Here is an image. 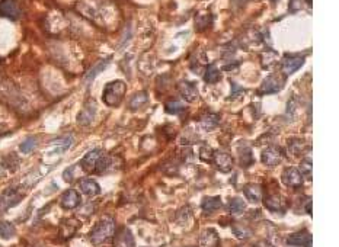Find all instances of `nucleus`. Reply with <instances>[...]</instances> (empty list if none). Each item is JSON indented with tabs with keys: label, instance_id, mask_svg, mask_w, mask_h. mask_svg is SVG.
I'll use <instances>...</instances> for the list:
<instances>
[{
	"label": "nucleus",
	"instance_id": "obj_1",
	"mask_svg": "<svg viewBox=\"0 0 339 247\" xmlns=\"http://www.w3.org/2000/svg\"><path fill=\"white\" fill-rule=\"evenodd\" d=\"M111 165L109 156L101 150V149H94L89 153L83 156L80 166L86 173H102Z\"/></svg>",
	"mask_w": 339,
	"mask_h": 247
},
{
	"label": "nucleus",
	"instance_id": "obj_2",
	"mask_svg": "<svg viewBox=\"0 0 339 247\" xmlns=\"http://www.w3.org/2000/svg\"><path fill=\"white\" fill-rule=\"evenodd\" d=\"M115 221L114 218L111 217H104L102 220H99L98 223L95 224V227L92 228L89 238L92 241V244L95 246H99V244H104L106 241H109L114 234H115Z\"/></svg>",
	"mask_w": 339,
	"mask_h": 247
},
{
	"label": "nucleus",
	"instance_id": "obj_3",
	"mask_svg": "<svg viewBox=\"0 0 339 247\" xmlns=\"http://www.w3.org/2000/svg\"><path fill=\"white\" fill-rule=\"evenodd\" d=\"M125 92H127V84L122 80H114V82L108 83L105 86L102 101H104L105 105L115 108L121 104Z\"/></svg>",
	"mask_w": 339,
	"mask_h": 247
},
{
	"label": "nucleus",
	"instance_id": "obj_4",
	"mask_svg": "<svg viewBox=\"0 0 339 247\" xmlns=\"http://www.w3.org/2000/svg\"><path fill=\"white\" fill-rule=\"evenodd\" d=\"M25 192L21 186H9L3 190L2 196H0V211H8L9 208H12L15 205H18L21 201L24 200Z\"/></svg>",
	"mask_w": 339,
	"mask_h": 247
},
{
	"label": "nucleus",
	"instance_id": "obj_5",
	"mask_svg": "<svg viewBox=\"0 0 339 247\" xmlns=\"http://www.w3.org/2000/svg\"><path fill=\"white\" fill-rule=\"evenodd\" d=\"M304 64V57L303 56H291V54H287L282 61H281V71L282 74L287 77L292 74L294 71H297Z\"/></svg>",
	"mask_w": 339,
	"mask_h": 247
},
{
	"label": "nucleus",
	"instance_id": "obj_6",
	"mask_svg": "<svg viewBox=\"0 0 339 247\" xmlns=\"http://www.w3.org/2000/svg\"><path fill=\"white\" fill-rule=\"evenodd\" d=\"M0 15L11 21L21 18V8L16 0H0Z\"/></svg>",
	"mask_w": 339,
	"mask_h": 247
},
{
	"label": "nucleus",
	"instance_id": "obj_7",
	"mask_svg": "<svg viewBox=\"0 0 339 247\" xmlns=\"http://www.w3.org/2000/svg\"><path fill=\"white\" fill-rule=\"evenodd\" d=\"M284 157V152L281 150L280 147L277 145H271V147H267L262 154H261V160L265 166H277L280 165L281 160Z\"/></svg>",
	"mask_w": 339,
	"mask_h": 247
},
{
	"label": "nucleus",
	"instance_id": "obj_8",
	"mask_svg": "<svg viewBox=\"0 0 339 247\" xmlns=\"http://www.w3.org/2000/svg\"><path fill=\"white\" fill-rule=\"evenodd\" d=\"M281 179H282L284 185H287L290 188H299L303 183V176H302V173L299 172L297 167H287V169H284Z\"/></svg>",
	"mask_w": 339,
	"mask_h": 247
},
{
	"label": "nucleus",
	"instance_id": "obj_9",
	"mask_svg": "<svg viewBox=\"0 0 339 247\" xmlns=\"http://www.w3.org/2000/svg\"><path fill=\"white\" fill-rule=\"evenodd\" d=\"M213 162L216 167L223 172V173H229L233 169V157L226 152H217L213 156Z\"/></svg>",
	"mask_w": 339,
	"mask_h": 247
},
{
	"label": "nucleus",
	"instance_id": "obj_10",
	"mask_svg": "<svg viewBox=\"0 0 339 247\" xmlns=\"http://www.w3.org/2000/svg\"><path fill=\"white\" fill-rule=\"evenodd\" d=\"M237 156H239V165L242 167L246 169L253 165V153L250 144L247 141H240L237 144Z\"/></svg>",
	"mask_w": 339,
	"mask_h": 247
},
{
	"label": "nucleus",
	"instance_id": "obj_11",
	"mask_svg": "<svg viewBox=\"0 0 339 247\" xmlns=\"http://www.w3.org/2000/svg\"><path fill=\"white\" fill-rule=\"evenodd\" d=\"M114 247H136L134 235L130 231V228L124 227L114 234Z\"/></svg>",
	"mask_w": 339,
	"mask_h": 247
},
{
	"label": "nucleus",
	"instance_id": "obj_12",
	"mask_svg": "<svg viewBox=\"0 0 339 247\" xmlns=\"http://www.w3.org/2000/svg\"><path fill=\"white\" fill-rule=\"evenodd\" d=\"M82 198H80V193L74 189H69L63 193L61 196V207L64 210H74L80 205Z\"/></svg>",
	"mask_w": 339,
	"mask_h": 247
},
{
	"label": "nucleus",
	"instance_id": "obj_13",
	"mask_svg": "<svg viewBox=\"0 0 339 247\" xmlns=\"http://www.w3.org/2000/svg\"><path fill=\"white\" fill-rule=\"evenodd\" d=\"M284 82H285V79H281L280 80V77H277L275 74L269 76V77L265 79V82L262 83L259 94H269L274 93V92H278V90H281V87L284 86Z\"/></svg>",
	"mask_w": 339,
	"mask_h": 247
},
{
	"label": "nucleus",
	"instance_id": "obj_14",
	"mask_svg": "<svg viewBox=\"0 0 339 247\" xmlns=\"http://www.w3.org/2000/svg\"><path fill=\"white\" fill-rule=\"evenodd\" d=\"M220 238L214 228H205L198 238L199 247H219Z\"/></svg>",
	"mask_w": 339,
	"mask_h": 247
},
{
	"label": "nucleus",
	"instance_id": "obj_15",
	"mask_svg": "<svg viewBox=\"0 0 339 247\" xmlns=\"http://www.w3.org/2000/svg\"><path fill=\"white\" fill-rule=\"evenodd\" d=\"M179 92L181 96L184 97V101L187 102H195L198 99V89H197V84L192 82H181L179 84Z\"/></svg>",
	"mask_w": 339,
	"mask_h": 247
},
{
	"label": "nucleus",
	"instance_id": "obj_16",
	"mask_svg": "<svg viewBox=\"0 0 339 247\" xmlns=\"http://www.w3.org/2000/svg\"><path fill=\"white\" fill-rule=\"evenodd\" d=\"M243 193H245L246 200L253 202V204L261 202V201L264 200V196H265L264 195V188L259 183H249V185H246L245 188H243Z\"/></svg>",
	"mask_w": 339,
	"mask_h": 247
},
{
	"label": "nucleus",
	"instance_id": "obj_17",
	"mask_svg": "<svg viewBox=\"0 0 339 247\" xmlns=\"http://www.w3.org/2000/svg\"><path fill=\"white\" fill-rule=\"evenodd\" d=\"M95 115H96V105L94 102H88L83 106L82 112L77 115V122L80 125H91L95 119Z\"/></svg>",
	"mask_w": 339,
	"mask_h": 247
},
{
	"label": "nucleus",
	"instance_id": "obj_18",
	"mask_svg": "<svg viewBox=\"0 0 339 247\" xmlns=\"http://www.w3.org/2000/svg\"><path fill=\"white\" fill-rule=\"evenodd\" d=\"M264 204L265 207L268 208L269 211L274 212V214H284L287 211L284 202L281 200L278 195H268V196H264Z\"/></svg>",
	"mask_w": 339,
	"mask_h": 247
},
{
	"label": "nucleus",
	"instance_id": "obj_19",
	"mask_svg": "<svg viewBox=\"0 0 339 247\" xmlns=\"http://www.w3.org/2000/svg\"><path fill=\"white\" fill-rule=\"evenodd\" d=\"M309 241H312V234L307 231V230H300L297 233H292L291 235H288L287 238V244L295 247L306 246Z\"/></svg>",
	"mask_w": 339,
	"mask_h": 247
},
{
	"label": "nucleus",
	"instance_id": "obj_20",
	"mask_svg": "<svg viewBox=\"0 0 339 247\" xmlns=\"http://www.w3.org/2000/svg\"><path fill=\"white\" fill-rule=\"evenodd\" d=\"M222 198L220 196H205L202 202H201V208L204 214L210 215L213 212L219 211L222 208Z\"/></svg>",
	"mask_w": 339,
	"mask_h": 247
},
{
	"label": "nucleus",
	"instance_id": "obj_21",
	"mask_svg": "<svg viewBox=\"0 0 339 247\" xmlns=\"http://www.w3.org/2000/svg\"><path fill=\"white\" fill-rule=\"evenodd\" d=\"M220 121H222V117H220L219 114H214V112H207V114H204V115L201 117V119H199V124H201V127H202L204 130L211 131V130H214L216 127H219Z\"/></svg>",
	"mask_w": 339,
	"mask_h": 247
},
{
	"label": "nucleus",
	"instance_id": "obj_22",
	"mask_svg": "<svg viewBox=\"0 0 339 247\" xmlns=\"http://www.w3.org/2000/svg\"><path fill=\"white\" fill-rule=\"evenodd\" d=\"M79 186L83 193L88 196H95V195L101 193V186L95 182L94 179H82L79 182Z\"/></svg>",
	"mask_w": 339,
	"mask_h": 247
},
{
	"label": "nucleus",
	"instance_id": "obj_23",
	"mask_svg": "<svg viewBox=\"0 0 339 247\" xmlns=\"http://www.w3.org/2000/svg\"><path fill=\"white\" fill-rule=\"evenodd\" d=\"M307 150V145L303 140L300 138H292L288 141V145H287V152L290 153L291 157H297V156H302Z\"/></svg>",
	"mask_w": 339,
	"mask_h": 247
},
{
	"label": "nucleus",
	"instance_id": "obj_24",
	"mask_svg": "<svg viewBox=\"0 0 339 247\" xmlns=\"http://www.w3.org/2000/svg\"><path fill=\"white\" fill-rule=\"evenodd\" d=\"M147 101H149V94L146 90H141V92H137L136 94H133V97L130 99V109L131 111H139L140 108L147 104Z\"/></svg>",
	"mask_w": 339,
	"mask_h": 247
},
{
	"label": "nucleus",
	"instance_id": "obj_25",
	"mask_svg": "<svg viewBox=\"0 0 339 247\" xmlns=\"http://www.w3.org/2000/svg\"><path fill=\"white\" fill-rule=\"evenodd\" d=\"M109 61H111V59H106V60H102V61H99L96 66H94L91 70L88 71V74H86V77H84V83H92L96 79V76L98 74H101L102 71L105 70L106 67H108V64H109Z\"/></svg>",
	"mask_w": 339,
	"mask_h": 247
},
{
	"label": "nucleus",
	"instance_id": "obj_26",
	"mask_svg": "<svg viewBox=\"0 0 339 247\" xmlns=\"http://www.w3.org/2000/svg\"><path fill=\"white\" fill-rule=\"evenodd\" d=\"M73 137L71 135H66V137H60L57 140L53 141V145L56 147L54 149V153H64L70 149V145L73 144Z\"/></svg>",
	"mask_w": 339,
	"mask_h": 247
},
{
	"label": "nucleus",
	"instance_id": "obj_27",
	"mask_svg": "<svg viewBox=\"0 0 339 247\" xmlns=\"http://www.w3.org/2000/svg\"><path fill=\"white\" fill-rule=\"evenodd\" d=\"M246 210V204L245 201L242 200V198H239V196H236V198H232L230 202H229V211L232 215L234 217H239V215H242Z\"/></svg>",
	"mask_w": 339,
	"mask_h": 247
},
{
	"label": "nucleus",
	"instance_id": "obj_28",
	"mask_svg": "<svg viewBox=\"0 0 339 247\" xmlns=\"http://www.w3.org/2000/svg\"><path fill=\"white\" fill-rule=\"evenodd\" d=\"M220 77H222V74H220V70H219V67L216 64H208L205 67V74H204V80L205 82L213 84V83L219 82Z\"/></svg>",
	"mask_w": 339,
	"mask_h": 247
},
{
	"label": "nucleus",
	"instance_id": "obj_29",
	"mask_svg": "<svg viewBox=\"0 0 339 247\" xmlns=\"http://www.w3.org/2000/svg\"><path fill=\"white\" fill-rule=\"evenodd\" d=\"M211 22H213V16L211 15H208V13H201V15L197 16V19H195V29L197 31H204L208 26H211Z\"/></svg>",
	"mask_w": 339,
	"mask_h": 247
},
{
	"label": "nucleus",
	"instance_id": "obj_30",
	"mask_svg": "<svg viewBox=\"0 0 339 247\" xmlns=\"http://www.w3.org/2000/svg\"><path fill=\"white\" fill-rule=\"evenodd\" d=\"M16 233L15 230V225L9 221H0V237L5 238V240H9L12 238Z\"/></svg>",
	"mask_w": 339,
	"mask_h": 247
},
{
	"label": "nucleus",
	"instance_id": "obj_31",
	"mask_svg": "<svg viewBox=\"0 0 339 247\" xmlns=\"http://www.w3.org/2000/svg\"><path fill=\"white\" fill-rule=\"evenodd\" d=\"M36 144H38V140H36V137H26L24 141L21 142V145H19V150H21V153H24V154L32 153V152L35 150Z\"/></svg>",
	"mask_w": 339,
	"mask_h": 247
},
{
	"label": "nucleus",
	"instance_id": "obj_32",
	"mask_svg": "<svg viewBox=\"0 0 339 247\" xmlns=\"http://www.w3.org/2000/svg\"><path fill=\"white\" fill-rule=\"evenodd\" d=\"M164 111L167 114L176 115V114H181L182 111H185V106L181 101H169V102L164 104Z\"/></svg>",
	"mask_w": 339,
	"mask_h": 247
},
{
	"label": "nucleus",
	"instance_id": "obj_33",
	"mask_svg": "<svg viewBox=\"0 0 339 247\" xmlns=\"http://www.w3.org/2000/svg\"><path fill=\"white\" fill-rule=\"evenodd\" d=\"M232 231H233V234L237 237V238H240V240H246V238H249L250 235H252V230H249L247 227L245 225H237V224H234L232 225Z\"/></svg>",
	"mask_w": 339,
	"mask_h": 247
},
{
	"label": "nucleus",
	"instance_id": "obj_34",
	"mask_svg": "<svg viewBox=\"0 0 339 247\" xmlns=\"http://www.w3.org/2000/svg\"><path fill=\"white\" fill-rule=\"evenodd\" d=\"M299 172L302 173V176L312 177V159L310 157H304L300 163Z\"/></svg>",
	"mask_w": 339,
	"mask_h": 247
},
{
	"label": "nucleus",
	"instance_id": "obj_35",
	"mask_svg": "<svg viewBox=\"0 0 339 247\" xmlns=\"http://www.w3.org/2000/svg\"><path fill=\"white\" fill-rule=\"evenodd\" d=\"M213 156H214V152H213V149H211L210 145H202L201 147V150H199V157H201V160L202 162H205V163H211V160H213Z\"/></svg>",
	"mask_w": 339,
	"mask_h": 247
},
{
	"label": "nucleus",
	"instance_id": "obj_36",
	"mask_svg": "<svg viewBox=\"0 0 339 247\" xmlns=\"http://www.w3.org/2000/svg\"><path fill=\"white\" fill-rule=\"evenodd\" d=\"M232 94H230V97L229 99H237V97H240V96H243L245 94V89L243 87H240V86H237L236 83H232Z\"/></svg>",
	"mask_w": 339,
	"mask_h": 247
},
{
	"label": "nucleus",
	"instance_id": "obj_37",
	"mask_svg": "<svg viewBox=\"0 0 339 247\" xmlns=\"http://www.w3.org/2000/svg\"><path fill=\"white\" fill-rule=\"evenodd\" d=\"M73 170H74V167L71 166V167H67L66 170H64V173H63V179L66 180V182H71L73 180Z\"/></svg>",
	"mask_w": 339,
	"mask_h": 247
},
{
	"label": "nucleus",
	"instance_id": "obj_38",
	"mask_svg": "<svg viewBox=\"0 0 339 247\" xmlns=\"http://www.w3.org/2000/svg\"><path fill=\"white\" fill-rule=\"evenodd\" d=\"M230 2H232V8H234V9H240V8L245 6L249 0H230Z\"/></svg>",
	"mask_w": 339,
	"mask_h": 247
},
{
	"label": "nucleus",
	"instance_id": "obj_39",
	"mask_svg": "<svg viewBox=\"0 0 339 247\" xmlns=\"http://www.w3.org/2000/svg\"><path fill=\"white\" fill-rule=\"evenodd\" d=\"M253 247H272V244L268 241H258L257 244H253Z\"/></svg>",
	"mask_w": 339,
	"mask_h": 247
},
{
	"label": "nucleus",
	"instance_id": "obj_40",
	"mask_svg": "<svg viewBox=\"0 0 339 247\" xmlns=\"http://www.w3.org/2000/svg\"><path fill=\"white\" fill-rule=\"evenodd\" d=\"M306 212H309V215H312V200L310 198L306 202Z\"/></svg>",
	"mask_w": 339,
	"mask_h": 247
},
{
	"label": "nucleus",
	"instance_id": "obj_41",
	"mask_svg": "<svg viewBox=\"0 0 339 247\" xmlns=\"http://www.w3.org/2000/svg\"><path fill=\"white\" fill-rule=\"evenodd\" d=\"M271 2H274V3H277V2H278V0H271Z\"/></svg>",
	"mask_w": 339,
	"mask_h": 247
},
{
	"label": "nucleus",
	"instance_id": "obj_42",
	"mask_svg": "<svg viewBox=\"0 0 339 247\" xmlns=\"http://www.w3.org/2000/svg\"><path fill=\"white\" fill-rule=\"evenodd\" d=\"M187 247H192V246H187Z\"/></svg>",
	"mask_w": 339,
	"mask_h": 247
},
{
	"label": "nucleus",
	"instance_id": "obj_43",
	"mask_svg": "<svg viewBox=\"0 0 339 247\" xmlns=\"http://www.w3.org/2000/svg\"><path fill=\"white\" fill-rule=\"evenodd\" d=\"M0 247H2V246H0Z\"/></svg>",
	"mask_w": 339,
	"mask_h": 247
}]
</instances>
